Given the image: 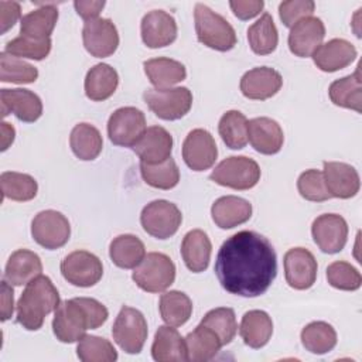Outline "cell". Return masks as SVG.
<instances>
[{
	"label": "cell",
	"mask_w": 362,
	"mask_h": 362,
	"mask_svg": "<svg viewBox=\"0 0 362 362\" xmlns=\"http://www.w3.org/2000/svg\"><path fill=\"white\" fill-rule=\"evenodd\" d=\"M215 274L230 294L257 297L267 291L277 274V257L267 238L255 230L229 236L218 250Z\"/></svg>",
	"instance_id": "cell-1"
},
{
	"label": "cell",
	"mask_w": 362,
	"mask_h": 362,
	"mask_svg": "<svg viewBox=\"0 0 362 362\" xmlns=\"http://www.w3.org/2000/svg\"><path fill=\"white\" fill-rule=\"evenodd\" d=\"M59 293L49 277L40 274L25 284L16 310V320L23 328L37 331L42 327L45 317L59 305Z\"/></svg>",
	"instance_id": "cell-2"
},
{
	"label": "cell",
	"mask_w": 362,
	"mask_h": 362,
	"mask_svg": "<svg viewBox=\"0 0 362 362\" xmlns=\"http://www.w3.org/2000/svg\"><path fill=\"white\" fill-rule=\"evenodd\" d=\"M194 20L197 38L208 48L225 52L236 45V33L229 21L204 3L195 4Z\"/></svg>",
	"instance_id": "cell-3"
},
{
	"label": "cell",
	"mask_w": 362,
	"mask_h": 362,
	"mask_svg": "<svg viewBox=\"0 0 362 362\" xmlns=\"http://www.w3.org/2000/svg\"><path fill=\"white\" fill-rule=\"evenodd\" d=\"M88 329H93V325L81 297L61 301L52 318V331L57 339L72 344L79 341Z\"/></svg>",
	"instance_id": "cell-4"
},
{
	"label": "cell",
	"mask_w": 362,
	"mask_h": 362,
	"mask_svg": "<svg viewBox=\"0 0 362 362\" xmlns=\"http://www.w3.org/2000/svg\"><path fill=\"white\" fill-rule=\"evenodd\" d=\"M132 279L143 291L163 293L175 280V264L167 255L151 252L134 267Z\"/></svg>",
	"instance_id": "cell-5"
},
{
	"label": "cell",
	"mask_w": 362,
	"mask_h": 362,
	"mask_svg": "<svg viewBox=\"0 0 362 362\" xmlns=\"http://www.w3.org/2000/svg\"><path fill=\"white\" fill-rule=\"evenodd\" d=\"M209 178L222 187L232 189H250L260 180L259 164L246 156H232L222 160L211 173Z\"/></svg>",
	"instance_id": "cell-6"
},
{
	"label": "cell",
	"mask_w": 362,
	"mask_h": 362,
	"mask_svg": "<svg viewBox=\"0 0 362 362\" xmlns=\"http://www.w3.org/2000/svg\"><path fill=\"white\" fill-rule=\"evenodd\" d=\"M143 99L148 109L163 120H178L192 106V93L185 86L168 89L150 88L144 90Z\"/></svg>",
	"instance_id": "cell-7"
},
{
	"label": "cell",
	"mask_w": 362,
	"mask_h": 362,
	"mask_svg": "<svg viewBox=\"0 0 362 362\" xmlns=\"http://www.w3.org/2000/svg\"><path fill=\"white\" fill-rule=\"evenodd\" d=\"M147 321L144 315L129 305H123L113 322L112 335L115 342L126 354H139L147 339Z\"/></svg>",
	"instance_id": "cell-8"
},
{
	"label": "cell",
	"mask_w": 362,
	"mask_h": 362,
	"mask_svg": "<svg viewBox=\"0 0 362 362\" xmlns=\"http://www.w3.org/2000/svg\"><path fill=\"white\" fill-rule=\"evenodd\" d=\"M182 222L178 206L167 199H156L147 204L140 214V223L150 236L168 239L177 233Z\"/></svg>",
	"instance_id": "cell-9"
},
{
	"label": "cell",
	"mask_w": 362,
	"mask_h": 362,
	"mask_svg": "<svg viewBox=\"0 0 362 362\" xmlns=\"http://www.w3.org/2000/svg\"><path fill=\"white\" fill-rule=\"evenodd\" d=\"M146 130L144 113L133 106L116 109L107 120V136L116 146L133 147Z\"/></svg>",
	"instance_id": "cell-10"
},
{
	"label": "cell",
	"mask_w": 362,
	"mask_h": 362,
	"mask_svg": "<svg viewBox=\"0 0 362 362\" xmlns=\"http://www.w3.org/2000/svg\"><path fill=\"white\" fill-rule=\"evenodd\" d=\"M31 236L42 247L48 250L62 247L71 236V225L68 218L54 209L38 212L31 222Z\"/></svg>",
	"instance_id": "cell-11"
},
{
	"label": "cell",
	"mask_w": 362,
	"mask_h": 362,
	"mask_svg": "<svg viewBox=\"0 0 362 362\" xmlns=\"http://www.w3.org/2000/svg\"><path fill=\"white\" fill-rule=\"evenodd\" d=\"M62 277L76 287H92L103 276L100 259L88 250H75L61 262Z\"/></svg>",
	"instance_id": "cell-12"
},
{
	"label": "cell",
	"mask_w": 362,
	"mask_h": 362,
	"mask_svg": "<svg viewBox=\"0 0 362 362\" xmlns=\"http://www.w3.org/2000/svg\"><path fill=\"white\" fill-rule=\"evenodd\" d=\"M85 49L96 58L110 57L119 47V33L110 18L88 20L82 28Z\"/></svg>",
	"instance_id": "cell-13"
},
{
	"label": "cell",
	"mask_w": 362,
	"mask_h": 362,
	"mask_svg": "<svg viewBox=\"0 0 362 362\" xmlns=\"http://www.w3.org/2000/svg\"><path fill=\"white\" fill-rule=\"evenodd\" d=\"M311 235L321 252L334 255L341 252L348 240V223L338 214H322L311 225Z\"/></svg>",
	"instance_id": "cell-14"
},
{
	"label": "cell",
	"mask_w": 362,
	"mask_h": 362,
	"mask_svg": "<svg viewBox=\"0 0 362 362\" xmlns=\"http://www.w3.org/2000/svg\"><path fill=\"white\" fill-rule=\"evenodd\" d=\"M218 157L215 139L205 129L191 130L182 143L184 163L192 171H205L211 168Z\"/></svg>",
	"instance_id": "cell-15"
},
{
	"label": "cell",
	"mask_w": 362,
	"mask_h": 362,
	"mask_svg": "<svg viewBox=\"0 0 362 362\" xmlns=\"http://www.w3.org/2000/svg\"><path fill=\"white\" fill-rule=\"evenodd\" d=\"M284 277L294 290L313 287L317 279L318 264L314 255L305 247H293L284 255Z\"/></svg>",
	"instance_id": "cell-16"
},
{
	"label": "cell",
	"mask_w": 362,
	"mask_h": 362,
	"mask_svg": "<svg viewBox=\"0 0 362 362\" xmlns=\"http://www.w3.org/2000/svg\"><path fill=\"white\" fill-rule=\"evenodd\" d=\"M0 106L3 117L13 113L24 123H34L42 115V102L40 96L30 89H1Z\"/></svg>",
	"instance_id": "cell-17"
},
{
	"label": "cell",
	"mask_w": 362,
	"mask_h": 362,
	"mask_svg": "<svg viewBox=\"0 0 362 362\" xmlns=\"http://www.w3.org/2000/svg\"><path fill=\"white\" fill-rule=\"evenodd\" d=\"M141 40L148 48H163L177 38V23L164 10H151L143 16L140 24Z\"/></svg>",
	"instance_id": "cell-18"
},
{
	"label": "cell",
	"mask_w": 362,
	"mask_h": 362,
	"mask_svg": "<svg viewBox=\"0 0 362 362\" xmlns=\"http://www.w3.org/2000/svg\"><path fill=\"white\" fill-rule=\"evenodd\" d=\"M325 37V25L318 17H305L297 21L288 34V48L291 54L300 58L311 57L322 44Z\"/></svg>",
	"instance_id": "cell-19"
},
{
	"label": "cell",
	"mask_w": 362,
	"mask_h": 362,
	"mask_svg": "<svg viewBox=\"0 0 362 362\" xmlns=\"http://www.w3.org/2000/svg\"><path fill=\"white\" fill-rule=\"evenodd\" d=\"M322 165L325 187L331 197L348 199L359 192L361 180L355 167L341 161H324Z\"/></svg>",
	"instance_id": "cell-20"
},
{
	"label": "cell",
	"mask_w": 362,
	"mask_h": 362,
	"mask_svg": "<svg viewBox=\"0 0 362 362\" xmlns=\"http://www.w3.org/2000/svg\"><path fill=\"white\" fill-rule=\"evenodd\" d=\"M283 85L281 75L269 66H257L243 74L240 79V92L245 98L253 100H266L274 96Z\"/></svg>",
	"instance_id": "cell-21"
},
{
	"label": "cell",
	"mask_w": 362,
	"mask_h": 362,
	"mask_svg": "<svg viewBox=\"0 0 362 362\" xmlns=\"http://www.w3.org/2000/svg\"><path fill=\"white\" fill-rule=\"evenodd\" d=\"M247 141L260 154H277L284 143L283 129L270 117H255L247 122Z\"/></svg>",
	"instance_id": "cell-22"
},
{
	"label": "cell",
	"mask_w": 362,
	"mask_h": 362,
	"mask_svg": "<svg viewBox=\"0 0 362 362\" xmlns=\"http://www.w3.org/2000/svg\"><path fill=\"white\" fill-rule=\"evenodd\" d=\"M132 148L140 163L158 164L171 157L173 136L161 126H150Z\"/></svg>",
	"instance_id": "cell-23"
},
{
	"label": "cell",
	"mask_w": 362,
	"mask_h": 362,
	"mask_svg": "<svg viewBox=\"0 0 362 362\" xmlns=\"http://www.w3.org/2000/svg\"><path fill=\"white\" fill-rule=\"evenodd\" d=\"M358 55L354 44L344 38H332L313 52V61L324 72H335L351 65Z\"/></svg>",
	"instance_id": "cell-24"
},
{
	"label": "cell",
	"mask_w": 362,
	"mask_h": 362,
	"mask_svg": "<svg viewBox=\"0 0 362 362\" xmlns=\"http://www.w3.org/2000/svg\"><path fill=\"white\" fill-rule=\"evenodd\" d=\"M211 215L216 226L221 229H232L250 219L252 204L235 195L221 197L212 204Z\"/></svg>",
	"instance_id": "cell-25"
},
{
	"label": "cell",
	"mask_w": 362,
	"mask_h": 362,
	"mask_svg": "<svg viewBox=\"0 0 362 362\" xmlns=\"http://www.w3.org/2000/svg\"><path fill=\"white\" fill-rule=\"evenodd\" d=\"M42 272L40 256L27 249H18L11 253L6 263L4 280L11 286H23L38 277Z\"/></svg>",
	"instance_id": "cell-26"
},
{
	"label": "cell",
	"mask_w": 362,
	"mask_h": 362,
	"mask_svg": "<svg viewBox=\"0 0 362 362\" xmlns=\"http://www.w3.org/2000/svg\"><path fill=\"white\" fill-rule=\"evenodd\" d=\"M151 356L157 362L188 361L185 339L171 325H161L156 331L151 345Z\"/></svg>",
	"instance_id": "cell-27"
},
{
	"label": "cell",
	"mask_w": 362,
	"mask_h": 362,
	"mask_svg": "<svg viewBox=\"0 0 362 362\" xmlns=\"http://www.w3.org/2000/svg\"><path fill=\"white\" fill-rule=\"evenodd\" d=\"M212 245L208 235L201 229H192L185 233L181 243V256L188 270L201 273L208 269Z\"/></svg>",
	"instance_id": "cell-28"
},
{
	"label": "cell",
	"mask_w": 362,
	"mask_h": 362,
	"mask_svg": "<svg viewBox=\"0 0 362 362\" xmlns=\"http://www.w3.org/2000/svg\"><path fill=\"white\" fill-rule=\"evenodd\" d=\"M35 8L20 20V34L37 40L51 38V34L58 21V8L54 3H40Z\"/></svg>",
	"instance_id": "cell-29"
},
{
	"label": "cell",
	"mask_w": 362,
	"mask_h": 362,
	"mask_svg": "<svg viewBox=\"0 0 362 362\" xmlns=\"http://www.w3.org/2000/svg\"><path fill=\"white\" fill-rule=\"evenodd\" d=\"M150 83L157 89H168L187 78L185 66L175 59L158 57L143 62Z\"/></svg>",
	"instance_id": "cell-30"
},
{
	"label": "cell",
	"mask_w": 362,
	"mask_h": 362,
	"mask_svg": "<svg viewBox=\"0 0 362 362\" xmlns=\"http://www.w3.org/2000/svg\"><path fill=\"white\" fill-rule=\"evenodd\" d=\"M239 334L245 345L259 349L264 346L273 334V321L263 310H250L243 314Z\"/></svg>",
	"instance_id": "cell-31"
},
{
	"label": "cell",
	"mask_w": 362,
	"mask_h": 362,
	"mask_svg": "<svg viewBox=\"0 0 362 362\" xmlns=\"http://www.w3.org/2000/svg\"><path fill=\"white\" fill-rule=\"evenodd\" d=\"M361 64H358L354 74L334 81L329 85L328 95L334 105L345 109L362 112V78Z\"/></svg>",
	"instance_id": "cell-32"
},
{
	"label": "cell",
	"mask_w": 362,
	"mask_h": 362,
	"mask_svg": "<svg viewBox=\"0 0 362 362\" xmlns=\"http://www.w3.org/2000/svg\"><path fill=\"white\" fill-rule=\"evenodd\" d=\"M85 95L88 99L93 102H102L109 99L117 85H119V75L115 68L109 64H96L93 65L85 76Z\"/></svg>",
	"instance_id": "cell-33"
},
{
	"label": "cell",
	"mask_w": 362,
	"mask_h": 362,
	"mask_svg": "<svg viewBox=\"0 0 362 362\" xmlns=\"http://www.w3.org/2000/svg\"><path fill=\"white\" fill-rule=\"evenodd\" d=\"M109 256L113 264L120 269H134L146 256L144 243L132 233L116 236L109 246Z\"/></svg>",
	"instance_id": "cell-34"
},
{
	"label": "cell",
	"mask_w": 362,
	"mask_h": 362,
	"mask_svg": "<svg viewBox=\"0 0 362 362\" xmlns=\"http://www.w3.org/2000/svg\"><path fill=\"white\" fill-rule=\"evenodd\" d=\"M187 356L192 362H206L215 358L222 348L218 335L208 327L199 324L185 338Z\"/></svg>",
	"instance_id": "cell-35"
},
{
	"label": "cell",
	"mask_w": 362,
	"mask_h": 362,
	"mask_svg": "<svg viewBox=\"0 0 362 362\" xmlns=\"http://www.w3.org/2000/svg\"><path fill=\"white\" fill-rule=\"evenodd\" d=\"M69 146L79 160L92 161L100 154L103 139L95 126L89 123H78L71 132Z\"/></svg>",
	"instance_id": "cell-36"
},
{
	"label": "cell",
	"mask_w": 362,
	"mask_h": 362,
	"mask_svg": "<svg viewBox=\"0 0 362 362\" xmlns=\"http://www.w3.org/2000/svg\"><path fill=\"white\" fill-rule=\"evenodd\" d=\"M158 310L163 321L171 327L184 325L192 314L191 298L178 290H170L160 297Z\"/></svg>",
	"instance_id": "cell-37"
},
{
	"label": "cell",
	"mask_w": 362,
	"mask_h": 362,
	"mask_svg": "<svg viewBox=\"0 0 362 362\" xmlns=\"http://www.w3.org/2000/svg\"><path fill=\"white\" fill-rule=\"evenodd\" d=\"M247 41L250 49L257 55L272 54L277 48L279 33L269 13H263L260 18L247 28Z\"/></svg>",
	"instance_id": "cell-38"
},
{
	"label": "cell",
	"mask_w": 362,
	"mask_h": 362,
	"mask_svg": "<svg viewBox=\"0 0 362 362\" xmlns=\"http://www.w3.org/2000/svg\"><path fill=\"white\" fill-rule=\"evenodd\" d=\"M337 331L325 321H313L301 329L303 346L315 355H324L337 345Z\"/></svg>",
	"instance_id": "cell-39"
},
{
	"label": "cell",
	"mask_w": 362,
	"mask_h": 362,
	"mask_svg": "<svg viewBox=\"0 0 362 362\" xmlns=\"http://www.w3.org/2000/svg\"><path fill=\"white\" fill-rule=\"evenodd\" d=\"M218 132L226 147L240 150L247 144V119L239 110H228L218 123Z\"/></svg>",
	"instance_id": "cell-40"
},
{
	"label": "cell",
	"mask_w": 362,
	"mask_h": 362,
	"mask_svg": "<svg viewBox=\"0 0 362 362\" xmlns=\"http://www.w3.org/2000/svg\"><path fill=\"white\" fill-rule=\"evenodd\" d=\"M1 184V199L8 198L11 201H30L37 195L38 184L37 181L24 173L4 171L0 175Z\"/></svg>",
	"instance_id": "cell-41"
},
{
	"label": "cell",
	"mask_w": 362,
	"mask_h": 362,
	"mask_svg": "<svg viewBox=\"0 0 362 362\" xmlns=\"http://www.w3.org/2000/svg\"><path fill=\"white\" fill-rule=\"evenodd\" d=\"M140 174L147 185L158 189H171L180 182V170L171 157L158 164L140 163Z\"/></svg>",
	"instance_id": "cell-42"
},
{
	"label": "cell",
	"mask_w": 362,
	"mask_h": 362,
	"mask_svg": "<svg viewBox=\"0 0 362 362\" xmlns=\"http://www.w3.org/2000/svg\"><path fill=\"white\" fill-rule=\"evenodd\" d=\"M201 324L211 328L218 335L222 346L230 344L238 332L235 311L229 307H218L208 311L201 320Z\"/></svg>",
	"instance_id": "cell-43"
},
{
	"label": "cell",
	"mask_w": 362,
	"mask_h": 362,
	"mask_svg": "<svg viewBox=\"0 0 362 362\" xmlns=\"http://www.w3.org/2000/svg\"><path fill=\"white\" fill-rule=\"evenodd\" d=\"M76 355L82 362H115L117 351L110 341L96 335H83L76 346Z\"/></svg>",
	"instance_id": "cell-44"
},
{
	"label": "cell",
	"mask_w": 362,
	"mask_h": 362,
	"mask_svg": "<svg viewBox=\"0 0 362 362\" xmlns=\"http://www.w3.org/2000/svg\"><path fill=\"white\" fill-rule=\"evenodd\" d=\"M38 78V69L7 52L0 54V81L10 83H33Z\"/></svg>",
	"instance_id": "cell-45"
},
{
	"label": "cell",
	"mask_w": 362,
	"mask_h": 362,
	"mask_svg": "<svg viewBox=\"0 0 362 362\" xmlns=\"http://www.w3.org/2000/svg\"><path fill=\"white\" fill-rule=\"evenodd\" d=\"M52 42L51 38L45 40H37L25 35H18L8 41L4 47V52L17 57V58H28V59H35L41 61L48 57L51 51Z\"/></svg>",
	"instance_id": "cell-46"
},
{
	"label": "cell",
	"mask_w": 362,
	"mask_h": 362,
	"mask_svg": "<svg viewBox=\"0 0 362 362\" xmlns=\"http://www.w3.org/2000/svg\"><path fill=\"white\" fill-rule=\"evenodd\" d=\"M327 280L329 286L344 291H355L362 284V277L358 269L344 260L332 262L327 267Z\"/></svg>",
	"instance_id": "cell-47"
},
{
	"label": "cell",
	"mask_w": 362,
	"mask_h": 362,
	"mask_svg": "<svg viewBox=\"0 0 362 362\" xmlns=\"http://www.w3.org/2000/svg\"><path fill=\"white\" fill-rule=\"evenodd\" d=\"M297 189L300 195L311 202H324L332 198L325 187L322 171L320 170H305L300 174L297 180Z\"/></svg>",
	"instance_id": "cell-48"
},
{
	"label": "cell",
	"mask_w": 362,
	"mask_h": 362,
	"mask_svg": "<svg viewBox=\"0 0 362 362\" xmlns=\"http://www.w3.org/2000/svg\"><path fill=\"white\" fill-rule=\"evenodd\" d=\"M315 10L313 0H287L279 4V16L281 23L291 28L297 21L311 17Z\"/></svg>",
	"instance_id": "cell-49"
},
{
	"label": "cell",
	"mask_w": 362,
	"mask_h": 362,
	"mask_svg": "<svg viewBox=\"0 0 362 362\" xmlns=\"http://www.w3.org/2000/svg\"><path fill=\"white\" fill-rule=\"evenodd\" d=\"M229 7L239 20H250L260 14L264 7L263 0H230Z\"/></svg>",
	"instance_id": "cell-50"
},
{
	"label": "cell",
	"mask_w": 362,
	"mask_h": 362,
	"mask_svg": "<svg viewBox=\"0 0 362 362\" xmlns=\"http://www.w3.org/2000/svg\"><path fill=\"white\" fill-rule=\"evenodd\" d=\"M21 18V7L17 1H0L1 34H6Z\"/></svg>",
	"instance_id": "cell-51"
},
{
	"label": "cell",
	"mask_w": 362,
	"mask_h": 362,
	"mask_svg": "<svg viewBox=\"0 0 362 362\" xmlns=\"http://www.w3.org/2000/svg\"><path fill=\"white\" fill-rule=\"evenodd\" d=\"M74 7H75L78 16L82 17L85 21H88V20L98 18V16L100 14V11L105 7V1L103 0H92V1L76 0V1H74Z\"/></svg>",
	"instance_id": "cell-52"
},
{
	"label": "cell",
	"mask_w": 362,
	"mask_h": 362,
	"mask_svg": "<svg viewBox=\"0 0 362 362\" xmlns=\"http://www.w3.org/2000/svg\"><path fill=\"white\" fill-rule=\"evenodd\" d=\"M13 287L8 281H1V321H7L11 318L14 311V296Z\"/></svg>",
	"instance_id": "cell-53"
},
{
	"label": "cell",
	"mask_w": 362,
	"mask_h": 362,
	"mask_svg": "<svg viewBox=\"0 0 362 362\" xmlns=\"http://www.w3.org/2000/svg\"><path fill=\"white\" fill-rule=\"evenodd\" d=\"M14 136H16L14 127L10 123L3 122L1 123V151H6L10 147V144L14 141Z\"/></svg>",
	"instance_id": "cell-54"
}]
</instances>
